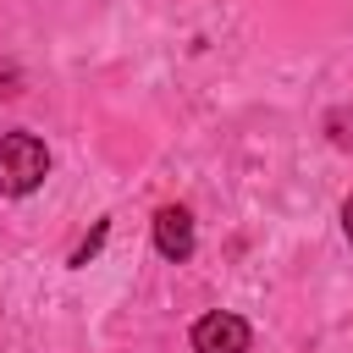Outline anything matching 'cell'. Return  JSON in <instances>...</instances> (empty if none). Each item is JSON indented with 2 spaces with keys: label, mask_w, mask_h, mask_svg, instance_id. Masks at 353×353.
Masks as SVG:
<instances>
[{
  "label": "cell",
  "mask_w": 353,
  "mask_h": 353,
  "mask_svg": "<svg viewBox=\"0 0 353 353\" xmlns=\"http://www.w3.org/2000/svg\"><path fill=\"white\" fill-rule=\"evenodd\" d=\"M193 353H248V320L226 314V309L204 314L193 325Z\"/></svg>",
  "instance_id": "7a4b0ae2"
},
{
  "label": "cell",
  "mask_w": 353,
  "mask_h": 353,
  "mask_svg": "<svg viewBox=\"0 0 353 353\" xmlns=\"http://www.w3.org/2000/svg\"><path fill=\"white\" fill-rule=\"evenodd\" d=\"M105 237H110V226H105V221H99V226H94V232H88V243H83V248H77V254H72V265H88V259H94V254H99V243H105Z\"/></svg>",
  "instance_id": "277c9868"
},
{
  "label": "cell",
  "mask_w": 353,
  "mask_h": 353,
  "mask_svg": "<svg viewBox=\"0 0 353 353\" xmlns=\"http://www.w3.org/2000/svg\"><path fill=\"white\" fill-rule=\"evenodd\" d=\"M342 232H347V237H353V199H347V204H342Z\"/></svg>",
  "instance_id": "5b68a950"
},
{
  "label": "cell",
  "mask_w": 353,
  "mask_h": 353,
  "mask_svg": "<svg viewBox=\"0 0 353 353\" xmlns=\"http://www.w3.org/2000/svg\"><path fill=\"white\" fill-rule=\"evenodd\" d=\"M44 176H50V149H44V138H33V132H6V138H0V193L22 199V193H33Z\"/></svg>",
  "instance_id": "6da1fadb"
},
{
  "label": "cell",
  "mask_w": 353,
  "mask_h": 353,
  "mask_svg": "<svg viewBox=\"0 0 353 353\" xmlns=\"http://www.w3.org/2000/svg\"><path fill=\"white\" fill-rule=\"evenodd\" d=\"M154 248L165 254V259H188L193 254V215L182 210V204H165L160 215H154Z\"/></svg>",
  "instance_id": "3957f363"
}]
</instances>
